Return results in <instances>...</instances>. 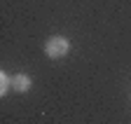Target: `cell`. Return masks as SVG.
<instances>
[{
	"label": "cell",
	"instance_id": "1",
	"mask_svg": "<svg viewBox=\"0 0 131 124\" xmlns=\"http://www.w3.org/2000/svg\"><path fill=\"white\" fill-rule=\"evenodd\" d=\"M68 52H70V42L63 35H52L45 42V54L49 59H63V56H68Z\"/></svg>",
	"mask_w": 131,
	"mask_h": 124
},
{
	"label": "cell",
	"instance_id": "2",
	"mask_svg": "<svg viewBox=\"0 0 131 124\" xmlns=\"http://www.w3.org/2000/svg\"><path fill=\"white\" fill-rule=\"evenodd\" d=\"M12 89H14V91H19V94H26V91L30 89V77H28L26 73L14 75V80H12Z\"/></svg>",
	"mask_w": 131,
	"mask_h": 124
},
{
	"label": "cell",
	"instance_id": "3",
	"mask_svg": "<svg viewBox=\"0 0 131 124\" xmlns=\"http://www.w3.org/2000/svg\"><path fill=\"white\" fill-rule=\"evenodd\" d=\"M9 87H12V82H9V77H7V73L3 70V73H0V94H3V96H5Z\"/></svg>",
	"mask_w": 131,
	"mask_h": 124
}]
</instances>
